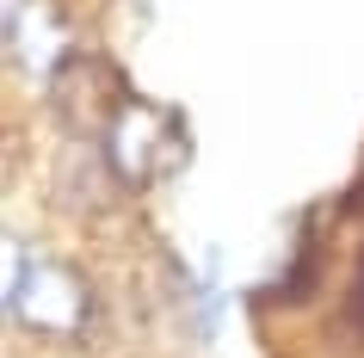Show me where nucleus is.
Returning a JSON list of instances; mask_svg holds the SVG:
<instances>
[{
  "label": "nucleus",
  "instance_id": "obj_1",
  "mask_svg": "<svg viewBox=\"0 0 364 358\" xmlns=\"http://www.w3.org/2000/svg\"><path fill=\"white\" fill-rule=\"evenodd\" d=\"M99 149H105V161H112L124 191H149V186H167L173 173H186V161H192V130H186V112L130 93L124 112L112 117V130L99 136Z\"/></svg>",
  "mask_w": 364,
  "mask_h": 358
},
{
  "label": "nucleus",
  "instance_id": "obj_2",
  "mask_svg": "<svg viewBox=\"0 0 364 358\" xmlns=\"http://www.w3.org/2000/svg\"><path fill=\"white\" fill-rule=\"evenodd\" d=\"M6 309L25 334L43 339H80L93 321V290L68 260L56 253H19L13 247V278H6Z\"/></svg>",
  "mask_w": 364,
  "mask_h": 358
},
{
  "label": "nucleus",
  "instance_id": "obj_3",
  "mask_svg": "<svg viewBox=\"0 0 364 358\" xmlns=\"http://www.w3.org/2000/svg\"><path fill=\"white\" fill-rule=\"evenodd\" d=\"M43 99H50V117H56L75 142H99V136L112 130V117L124 112L130 87H124V68H117L112 56L75 50L56 75L43 80Z\"/></svg>",
  "mask_w": 364,
  "mask_h": 358
},
{
  "label": "nucleus",
  "instance_id": "obj_4",
  "mask_svg": "<svg viewBox=\"0 0 364 358\" xmlns=\"http://www.w3.org/2000/svg\"><path fill=\"white\" fill-rule=\"evenodd\" d=\"M75 25L56 0H6V56L19 62L25 75L50 80L62 62L75 56Z\"/></svg>",
  "mask_w": 364,
  "mask_h": 358
}]
</instances>
